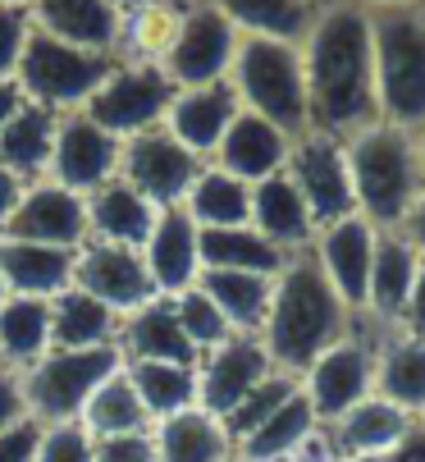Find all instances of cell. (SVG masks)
Instances as JSON below:
<instances>
[{
	"mask_svg": "<svg viewBox=\"0 0 425 462\" xmlns=\"http://www.w3.org/2000/svg\"><path fill=\"white\" fill-rule=\"evenodd\" d=\"M298 46L311 128L329 138H352L371 128L380 119L371 10L352 5V0H325L316 5V19Z\"/></svg>",
	"mask_w": 425,
	"mask_h": 462,
	"instance_id": "obj_1",
	"label": "cell"
},
{
	"mask_svg": "<svg viewBox=\"0 0 425 462\" xmlns=\"http://www.w3.org/2000/svg\"><path fill=\"white\" fill-rule=\"evenodd\" d=\"M352 329H357V311L334 293V284L316 266V256L311 252L289 256V266L274 275L270 311L256 335L270 366L289 375H307V366L320 353H329L338 339H347Z\"/></svg>",
	"mask_w": 425,
	"mask_h": 462,
	"instance_id": "obj_2",
	"label": "cell"
},
{
	"mask_svg": "<svg viewBox=\"0 0 425 462\" xmlns=\"http://www.w3.org/2000/svg\"><path fill=\"white\" fill-rule=\"evenodd\" d=\"M352 197H357V216H366L375 229H398L402 216L425 188L420 161H416V134L375 119L362 134L343 138Z\"/></svg>",
	"mask_w": 425,
	"mask_h": 462,
	"instance_id": "obj_3",
	"label": "cell"
},
{
	"mask_svg": "<svg viewBox=\"0 0 425 462\" xmlns=\"http://www.w3.org/2000/svg\"><path fill=\"white\" fill-rule=\"evenodd\" d=\"M229 83L238 106L270 119L289 138L307 134V79H302V46L298 42H270V37H238V55Z\"/></svg>",
	"mask_w": 425,
	"mask_h": 462,
	"instance_id": "obj_4",
	"label": "cell"
},
{
	"mask_svg": "<svg viewBox=\"0 0 425 462\" xmlns=\"http://www.w3.org/2000/svg\"><path fill=\"white\" fill-rule=\"evenodd\" d=\"M371 37L380 119L416 134L425 128V19L411 5L371 10Z\"/></svg>",
	"mask_w": 425,
	"mask_h": 462,
	"instance_id": "obj_5",
	"label": "cell"
},
{
	"mask_svg": "<svg viewBox=\"0 0 425 462\" xmlns=\"http://www.w3.org/2000/svg\"><path fill=\"white\" fill-rule=\"evenodd\" d=\"M115 64H119V55L69 46V42H60V37H51V32H42L32 23L28 46L19 55V69H14V83L32 106H46L55 115L60 110L74 115V110H83L92 101V92L110 79Z\"/></svg>",
	"mask_w": 425,
	"mask_h": 462,
	"instance_id": "obj_6",
	"label": "cell"
},
{
	"mask_svg": "<svg viewBox=\"0 0 425 462\" xmlns=\"http://www.w3.org/2000/svg\"><path fill=\"white\" fill-rule=\"evenodd\" d=\"M124 366V348L119 344H101V348H51L42 362H32L28 371H19V389L28 417L51 426V421H79L92 393Z\"/></svg>",
	"mask_w": 425,
	"mask_h": 462,
	"instance_id": "obj_7",
	"label": "cell"
},
{
	"mask_svg": "<svg viewBox=\"0 0 425 462\" xmlns=\"http://www.w3.org/2000/svg\"><path fill=\"white\" fill-rule=\"evenodd\" d=\"M234 55H238V28L216 5L188 0L161 51V74L174 88H206V83L229 79Z\"/></svg>",
	"mask_w": 425,
	"mask_h": 462,
	"instance_id": "obj_8",
	"label": "cell"
},
{
	"mask_svg": "<svg viewBox=\"0 0 425 462\" xmlns=\"http://www.w3.org/2000/svg\"><path fill=\"white\" fill-rule=\"evenodd\" d=\"M170 101H174V83L161 74V64L119 60L115 69H110V79L83 106V115L97 128H106L110 138L128 143L137 134H147V128H161Z\"/></svg>",
	"mask_w": 425,
	"mask_h": 462,
	"instance_id": "obj_9",
	"label": "cell"
},
{
	"mask_svg": "<svg viewBox=\"0 0 425 462\" xmlns=\"http://www.w3.org/2000/svg\"><path fill=\"white\" fill-rule=\"evenodd\" d=\"M289 179L298 183L302 202L316 220V234L334 220L357 216V197H352V174H347V156H343V138H329L320 128L293 138L289 152Z\"/></svg>",
	"mask_w": 425,
	"mask_h": 462,
	"instance_id": "obj_10",
	"label": "cell"
},
{
	"mask_svg": "<svg viewBox=\"0 0 425 462\" xmlns=\"http://www.w3.org/2000/svg\"><path fill=\"white\" fill-rule=\"evenodd\" d=\"M307 403L320 426H334L343 412H352L362 399L375 393V339H366L362 329H352L347 339H338L329 353H320L307 366Z\"/></svg>",
	"mask_w": 425,
	"mask_h": 462,
	"instance_id": "obj_11",
	"label": "cell"
},
{
	"mask_svg": "<svg viewBox=\"0 0 425 462\" xmlns=\"http://www.w3.org/2000/svg\"><path fill=\"white\" fill-rule=\"evenodd\" d=\"M197 174H201V156H192L183 143H174L165 128H147V134L128 138L119 152V179L133 192L147 197L156 211L183 207Z\"/></svg>",
	"mask_w": 425,
	"mask_h": 462,
	"instance_id": "obj_12",
	"label": "cell"
},
{
	"mask_svg": "<svg viewBox=\"0 0 425 462\" xmlns=\"http://www.w3.org/2000/svg\"><path fill=\"white\" fill-rule=\"evenodd\" d=\"M0 238H23V243L60 247V252H79L88 243V202L79 192L60 188L55 179H37L23 188Z\"/></svg>",
	"mask_w": 425,
	"mask_h": 462,
	"instance_id": "obj_13",
	"label": "cell"
},
{
	"mask_svg": "<svg viewBox=\"0 0 425 462\" xmlns=\"http://www.w3.org/2000/svg\"><path fill=\"white\" fill-rule=\"evenodd\" d=\"M119 152L124 143L110 138L106 128H97L83 110L74 115H60V128H55V152H51V174L60 188L69 192H97L101 183L119 179Z\"/></svg>",
	"mask_w": 425,
	"mask_h": 462,
	"instance_id": "obj_14",
	"label": "cell"
},
{
	"mask_svg": "<svg viewBox=\"0 0 425 462\" xmlns=\"http://www.w3.org/2000/svg\"><path fill=\"white\" fill-rule=\"evenodd\" d=\"M74 289H83L88 298L110 307L119 320L156 298V289L147 280V266H142V252H128V247H115V243H97V238H88L74 252Z\"/></svg>",
	"mask_w": 425,
	"mask_h": 462,
	"instance_id": "obj_15",
	"label": "cell"
},
{
	"mask_svg": "<svg viewBox=\"0 0 425 462\" xmlns=\"http://www.w3.org/2000/svg\"><path fill=\"white\" fill-rule=\"evenodd\" d=\"M270 371L274 366H270L261 339L256 335H234L229 344L210 348L197 362V408L225 421Z\"/></svg>",
	"mask_w": 425,
	"mask_h": 462,
	"instance_id": "obj_16",
	"label": "cell"
},
{
	"mask_svg": "<svg viewBox=\"0 0 425 462\" xmlns=\"http://www.w3.org/2000/svg\"><path fill=\"white\" fill-rule=\"evenodd\" d=\"M375 238L380 229L366 220V216H347V220H334L316 234L311 243V256L316 266L325 271V280L334 284V293L362 316L366 307V284H371V261H375Z\"/></svg>",
	"mask_w": 425,
	"mask_h": 462,
	"instance_id": "obj_17",
	"label": "cell"
},
{
	"mask_svg": "<svg viewBox=\"0 0 425 462\" xmlns=\"http://www.w3.org/2000/svg\"><path fill=\"white\" fill-rule=\"evenodd\" d=\"M238 92L229 79L206 83V88H174V101L161 119V128L183 143L192 156H216L220 138L229 134V124L238 119Z\"/></svg>",
	"mask_w": 425,
	"mask_h": 462,
	"instance_id": "obj_18",
	"label": "cell"
},
{
	"mask_svg": "<svg viewBox=\"0 0 425 462\" xmlns=\"http://www.w3.org/2000/svg\"><path fill=\"white\" fill-rule=\"evenodd\" d=\"M201 229L188 220L183 207H165L156 216V229L142 247V266L156 289V298H179L201 280Z\"/></svg>",
	"mask_w": 425,
	"mask_h": 462,
	"instance_id": "obj_19",
	"label": "cell"
},
{
	"mask_svg": "<svg viewBox=\"0 0 425 462\" xmlns=\"http://www.w3.org/2000/svg\"><path fill=\"white\" fill-rule=\"evenodd\" d=\"M289 152H293V138L283 128H274L270 119L252 110H238V119L229 124V134L216 147V165L243 183H261L270 174L289 170Z\"/></svg>",
	"mask_w": 425,
	"mask_h": 462,
	"instance_id": "obj_20",
	"label": "cell"
},
{
	"mask_svg": "<svg viewBox=\"0 0 425 462\" xmlns=\"http://www.w3.org/2000/svg\"><path fill=\"white\" fill-rule=\"evenodd\" d=\"M252 229H261L279 252H289V256L311 252V243H316V220H311V211H307V202H302L298 183L289 179V170L252 183Z\"/></svg>",
	"mask_w": 425,
	"mask_h": 462,
	"instance_id": "obj_21",
	"label": "cell"
},
{
	"mask_svg": "<svg viewBox=\"0 0 425 462\" xmlns=\"http://www.w3.org/2000/svg\"><path fill=\"white\" fill-rule=\"evenodd\" d=\"M32 23L69 46H88V51H106L119 55V32H124V14L115 0H32Z\"/></svg>",
	"mask_w": 425,
	"mask_h": 462,
	"instance_id": "obj_22",
	"label": "cell"
},
{
	"mask_svg": "<svg viewBox=\"0 0 425 462\" xmlns=\"http://www.w3.org/2000/svg\"><path fill=\"white\" fill-rule=\"evenodd\" d=\"M416 266H420L416 247H411V243H407L398 229H380L362 316H371L380 329H389V335H393V329L402 325V311H407V293H411Z\"/></svg>",
	"mask_w": 425,
	"mask_h": 462,
	"instance_id": "obj_23",
	"label": "cell"
},
{
	"mask_svg": "<svg viewBox=\"0 0 425 462\" xmlns=\"http://www.w3.org/2000/svg\"><path fill=\"white\" fill-rule=\"evenodd\" d=\"M88 202V238L97 243H115V247H128V252H142L156 229V207L147 202L142 192H133L124 179H110L101 183L97 192L83 197Z\"/></svg>",
	"mask_w": 425,
	"mask_h": 462,
	"instance_id": "obj_24",
	"label": "cell"
},
{
	"mask_svg": "<svg viewBox=\"0 0 425 462\" xmlns=\"http://www.w3.org/2000/svg\"><path fill=\"white\" fill-rule=\"evenodd\" d=\"M119 348L128 362H174V366H197L201 353L188 344L183 325L174 316L170 298H152L119 320Z\"/></svg>",
	"mask_w": 425,
	"mask_h": 462,
	"instance_id": "obj_25",
	"label": "cell"
},
{
	"mask_svg": "<svg viewBox=\"0 0 425 462\" xmlns=\"http://www.w3.org/2000/svg\"><path fill=\"white\" fill-rule=\"evenodd\" d=\"M0 280L10 298H60L74 284V252L23 243V238H0Z\"/></svg>",
	"mask_w": 425,
	"mask_h": 462,
	"instance_id": "obj_26",
	"label": "cell"
},
{
	"mask_svg": "<svg viewBox=\"0 0 425 462\" xmlns=\"http://www.w3.org/2000/svg\"><path fill=\"white\" fill-rule=\"evenodd\" d=\"M375 393L411 417L425 412V339L402 329L375 339Z\"/></svg>",
	"mask_w": 425,
	"mask_h": 462,
	"instance_id": "obj_27",
	"label": "cell"
},
{
	"mask_svg": "<svg viewBox=\"0 0 425 462\" xmlns=\"http://www.w3.org/2000/svg\"><path fill=\"white\" fill-rule=\"evenodd\" d=\"M411 412H402V408H393L389 399H380V393H371V399H362L352 412H343L334 426H325L329 430V439H334V448H338V457H352V453H375V457H384L407 430H411Z\"/></svg>",
	"mask_w": 425,
	"mask_h": 462,
	"instance_id": "obj_28",
	"label": "cell"
},
{
	"mask_svg": "<svg viewBox=\"0 0 425 462\" xmlns=\"http://www.w3.org/2000/svg\"><path fill=\"white\" fill-rule=\"evenodd\" d=\"M316 430H320V421H316V412L307 403V393L298 389L279 412H270L252 435H243L234 444V453L243 462H298V453L311 444Z\"/></svg>",
	"mask_w": 425,
	"mask_h": 462,
	"instance_id": "obj_29",
	"label": "cell"
},
{
	"mask_svg": "<svg viewBox=\"0 0 425 462\" xmlns=\"http://www.w3.org/2000/svg\"><path fill=\"white\" fill-rule=\"evenodd\" d=\"M55 128H60L55 110L23 101L19 115L0 128V165L14 170L23 183L46 179L51 174V152H55Z\"/></svg>",
	"mask_w": 425,
	"mask_h": 462,
	"instance_id": "obj_30",
	"label": "cell"
},
{
	"mask_svg": "<svg viewBox=\"0 0 425 462\" xmlns=\"http://www.w3.org/2000/svg\"><path fill=\"white\" fill-rule=\"evenodd\" d=\"M156 435V457L161 462H225L234 453V439L220 417H210L201 408H183L165 421L152 426Z\"/></svg>",
	"mask_w": 425,
	"mask_h": 462,
	"instance_id": "obj_31",
	"label": "cell"
},
{
	"mask_svg": "<svg viewBox=\"0 0 425 462\" xmlns=\"http://www.w3.org/2000/svg\"><path fill=\"white\" fill-rule=\"evenodd\" d=\"M201 271H247L274 280L289 266V252H279L261 229L234 225V229H201Z\"/></svg>",
	"mask_w": 425,
	"mask_h": 462,
	"instance_id": "obj_32",
	"label": "cell"
},
{
	"mask_svg": "<svg viewBox=\"0 0 425 462\" xmlns=\"http://www.w3.org/2000/svg\"><path fill=\"white\" fill-rule=\"evenodd\" d=\"M183 211L197 229H234V225H252V183L225 174L220 165H201V174L192 179Z\"/></svg>",
	"mask_w": 425,
	"mask_h": 462,
	"instance_id": "obj_33",
	"label": "cell"
},
{
	"mask_svg": "<svg viewBox=\"0 0 425 462\" xmlns=\"http://www.w3.org/2000/svg\"><path fill=\"white\" fill-rule=\"evenodd\" d=\"M197 289L220 307V316L229 320L234 335H261V320L270 311L274 280L247 275V271H201Z\"/></svg>",
	"mask_w": 425,
	"mask_h": 462,
	"instance_id": "obj_34",
	"label": "cell"
},
{
	"mask_svg": "<svg viewBox=\"0 0 425 462\" xmlns=\"http://www.w3.org/2000/svg\"><path fill=\"white\" fill-rule=\"evenodd\" d=\"M206 5H216L243 37L270 42H302L316 19V0H206Z\"/></svg>",
	"mask_w": 425,
	"mask_h": 462,
	"instance_id": "obj_35",
	"label": "cell"
},
{
	"mask_svg": "<svg viewBox=\"0 0 425 462\" xmlns=\"http://www.w3.org/2000/svg\"><path fill=\"white\" fill-rule=\"evenodd\" d=\"M119 316L69 284L60 298H51V348H101L119 344Z\"/></svg>",
	"mask_w": 425,
	"mask_h": 462,
	"instance_id": "obj_36",
	"label": "cell"
},
{
	"mask_svg": "<svg viewBox=\"0 0 425 462\" xmlns=\"http://www.w3.org/2000/svg\"><path fill=\"white\" fill-rule=\"evenodd\" d=\"M51 353V302L5 298L0 302V357L10 371H28Z\"/></svg>",
	"mask_w": 425,
	"mask_h": 462,
	"instance_id": "obj_37",
	"label": "cell"
},
{
	"mask_svg": "<svg viewBox=\"0 0 425 462\" xmlns=\"http://www.w3.org/2000/svg\"><path fill=\"white\" fill-rule=\"evenodd\" d=\"M124 371L137 389L142 408H147L152 426L183 412V408H197V366H174V362H128L124 357Z\"/></svg>",
	"mask_w": 425,
	"mask_h": 462,
	"instance_id": "obj_38",
	"label": "cell"
},
{
	"mask_svg": "<svg viewBox=\"0 0 425 462\" xmlns=\"http://www.w3.org/2000/svg\"><path fill=\"white\" fill-rule=\"evenodd\" d=\"M79 421H83L97 439H101V435H124V430H147V426H152V417H147V408H142V399H137V389H133V380H128L124 366L88 399V408H83Z\"/></svg>",
	"mask_w": 425,
	"mask_h": 462,
	"instance_id": "obj_39",
	"label": "cell"
},
{
	"mask_svg": "<svg viewBox=\"0 0 425 462\" xmlns=\"http://www.w3.org/2000/svg\"><path fill=\"white\" fill-rule=\"evenodd\" d=\"M298 389H302V384H298V375H289V371H270V375H265V380H261V384L247 393V399H243V403H238V408L225 417V430H229V439L238 444L243 435H252V430H256V426H261L270 412H279L283 403H289Z\"/></svg>",
	"mask_w": 425,
	"mask_h": 462,
	"instance_id": "obj_40",
	"label": "cell"
},
{
	"mask_svg": "<svg viewBox=\"0 0 425 462\" xmlns=\"http://www.w3.org/2000/svg\"><path fill=\"white\" fill-rule=\"evenodd\" d=\"M174 302V316H179V325H183V335H188V344L206 357L210 348H220V344H229L234 339V329H229V320L220 316V307L210 302L197 284L188 289V293H179V298H170Z\"/></svg>",
	"mask_w": 425,
	"mask_h": 462,
	"instance_id": "obj_41",
	"label": "cell"
},
{
	"mask_svg": "<svg viewBox=\"0 0 425 462\" xmlns=\"http://www.w3.org/2000/svg\"><path fill=\"white\" fill-rule=\"evenodd\" d=\"M37 462H97V435L83 421H51L42 426Z\"/></svg>",
	"mask_w": 425,
	"mask_h": 462,
	"instance_id": "obj_42",
	"label": "cell"
},
{
	"mask_svg": "<svg viewBox=\"0 0 425 462\" xmlns=\"http://www.w3.org/2000/svg\"><path fill=\"white\" fill-rule=\"evenodd\" d=\"M32 32V10L28 5H0V79H14L19 55Z\"/></svg>",
	"mask_w": 425,
	"mask_h": 462,
	"instance_id": "obj_43",
	"label": "cell"
},
{
	"mask_svg": "<svg viewBox=\"0 0 425 462\" xmlns=\"http://www.w3.org/2000/svg\"><path fill=\"white\" fill-rule=\"evenodd\" d=\"M97 462H161L152 426L147 430H124V435H101L97 439Z\"/></svg>",
	"mask_w": 425,
	"mask_h": 462,
	"instance_id": "obj_44",
	"label": "cell"
},
{
	"mask_svg": "<svg viewBox=\"0 0 425 462\" xmlns=\"http://www.w3.org/2000/svg\"><path fill=\"white\" fill-rule=\"evenodd\" d=\"M37 444H42V421L23 417L10 430H0V462H37Z\"/></svg>",
	"mask_w": 425,
	"mask_h": 462,
	"instance_id": "obj_45",
	"label": "cell"
},
{
	"mask_svg": "<svg viewBox=\"0 0 425 462\" xmlns=\"http://www.w3.org/2000/svg\"><path fill=\"white\" fill-rule=\"evenodd\" d=\"M23 417H28V403H23V389H19V371L0 366V430H10Z\"/></svg>",
	"mask_w": 425,
	"mask_h": 462,
	"instance_id": "obj_46",
	"label": "cell"
},
{
	"mask_svg": "<svg viewBox=\"0 0 425 462\" xmlns=\"http://www.w3.org/2000/svg\"><path fill=\"white\" fill-rule=\"evenodd\" d=\"M402 335H416L425 339V256H420V266H416V280H411V293H407V311H402Z\"/></svg>",
	"mask_w": 425,
	"mask_h": 462,
	"instance_id": "obj_47",
	"label": "cell"
},
{
	"mask_svg": "<svg viewBox=\"0 0 425 462\" xmlns=\"http://www.w3.org/2000/svg\"><path fill=\"white\" fill-rule=\"evenodd\" d=\"M384 462H425V421H411V430L384 453Z\"/></svg>",
	"mask_w": 425,
	"mask_h": 462,
	"instance_id": "obj_48",
	"label": "cell"
},
{
	"mask_svg": "<svg viewBox=\"0 0 425 462\" xmlns=\"http://www.w3.org/2000/svg\"><path fill=\"white\" fill-rule=\"evenodd\" d=\"M398 234L416 247V256H425V188H420V197L411 202V211L402 216V225H398Z\"/></svg>",
	"mask_w": 425,
	"mask_h": 462,
	"instance_id": "obj_49",
	"label": "cell"
},
{
	"mask_svg": "<svg viewBox=\"0 0 425 462\" xmlns=\"http://www.w3.org/2000/svg\"><path fill=\"white\" fill-rule=\"evenodd\" d=\"M23 188H28V183H23L14 170H5V165H0V229L10 225V216H14V207H19Z\"/></svg>",
	"mask_w": 425,
	"mask_h": 462,
	"instance_id": "obj_50",
	"label": "cell"
},
{
	"mask_svg": "<svg viewBox=\"0 0 425 462\" xmlns=\"http://www.w3.org/2000/svg\"><path fill=\"white\" fill-rule=\"evenodd\" d=\"M28 97L19 92V83L14 79H0V128H5L14 115H19V106H23Z\"/></svg>",
	"mask_w": 425,
	"mask_h": 462,
	"instance_id": "obj_51",
	"label": "cell"
},
{
	"mask_svg": "<svg viewBox=\"0 0 425 462\" xmlns=\"http://www.w3.org/2000/svg\"><path fill=\"white\" fill-rule=\"evenodd\" d=\"M352 5H362V10H393V5H411V0H352Z\"/></svg>",
	"mask_w": 425,
	"mask_h": 462,
	"instance_id": "obj_52",
	"label": "cell"
},
{
	"mask_svg": "<svg viewBox=\"0 0 425 462\" xmlns=\"http://www.w3.org/2000/svg\"><path fill=\"white\" fill-rule=\"evenodd\" d=\"M119 14H133V10H147V5H161V0H115Z\"/></svg>",
	"mask_w": 425,
	"mask_h": 462,
	"instance_id": "obj_53",
	"label": "cell"
},
{
	"mask_svg": "<svg viewBox=\"0 0 425 462\" xmlns=\"http://www.w3.org/2000/svg\"><path fill=\"white\" fill-rule=\"evenodd\" d=\"M416 161H420V174H425V128H416Z\"/></svg>",
	"mask_w": 425,
	"mask_h": 462,
	"instance_id": "obj_54",
	"label": "cell"
},
{
	"mask_svg": "<svg viewBox=\"0 0 425 462\" xmlns=\"http://www.w3.org/2000/svg\"><path fill=\"white\" fill-rule=\"evenodd\" d=\"M338 462H384V457H375V453H352V457H338Z\"/></svg>",
	"mask_w": 425,
	"mask_h": 462,
	"instance_id": "obj_55",
	"label": "cell"
},
{
	"mask_svg": "<svg viewBox=\"0 0 425 462\" xmlns=\"http://www.w3.org/2000/svg\"><path fill=\"white\" fill-rule=\"evenodd\" d=\"M411 10H416V14L425 19V0H411Z\"/></svg>",
	"mask_w": 425,
	"mask_h": 462,
	"instance_id": "obj_56",
	"label": "cell"
},
{
	"mask_svg": "<svg viewBox=\"0 0 425 462\" xmlns=\"http://www.w3.org/2000/svg\"><path fill=\"white\" fill-rule=\"evenodd\" d=\"M0 5H32V0H0Z\"/></svg>",
	"mask_w": 425,
	"mask_h": 462,
	"instance_id": "obj_57",
	"label": "cell"
},
{
	"mask_svg": "<svg viewBox=\"0 0 425 462\" xmlns=\"http://www.w3.org/2000/svg\"><path fill=\"white\" fill-rule=\"evenodd\" d=\"M10 298V289H5V280H0V302H5Z\"/></svg>",
	"mask_w": 425,
	"mask_h": 462,
	"instance_id": "obj_58",
	"label": "cell"
},
{
	"mask_svg": "<svg viewBox=\"0 0 425 462\" xmlns=\"http://www.w3.org/2000/svg\"><path fill=\"white\" fill-rule=\"evenodd\" d=\"M225 462H243V457H238V453H229V457H225Z\"/></svg>",
	"mask_w": 425,
	"mask_h": 462,
	"instance_id": "obj_59",
	"label": "cell"
},
{
	"mask_svg": "<svg viewBox=\"0 0 425 462\" xmlns=\"http://www.w3.org/2000/svg\"><path fill=\"white\" fill-rule=\"evenodd\" d=\"M416 421H425V412H420V417H416Z\"/></svg>",
	"mask_w": 425,
	"mask_h": 462,
	"instance_id": "obj_60",
	"label": "cell"
},
{
	"mask_svg": "<svg viewBox=\"0 0 425 462\" xmlns=\"http://www.w3.org/2000/svg\"><path fill=\"white\" fill-rule=\"evenodd\" d=\"M0 366H5V357H0Z\"/></svg>",
	"mask_w": 425,
	"mask_h": 462,
	"instance_id": "obj_61",
	"label": "cell"
},
{
	"mask_svg": "<svg viewBox=\"0 0 425 462\" xmlns=\"http://www.w3.org/2000/svg\"><path fill=\"white\" fill-rule=\"evenodd\" d=\"M316 5H325V0H316Z\"/></svg>",
	"mask_w": 425,
	"mask_h": 462,
	"instance_id": "obj_62",
	"label": "cell"
}]
</instances>
